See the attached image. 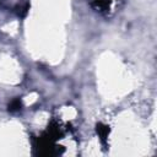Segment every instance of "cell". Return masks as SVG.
Instances as JSON below:
<instances>
[{
	"mask_svg": "<svg viewBox=\"0 0 157 157\" xmlns=\"http://www.w3.org/2000/svg\"><path fill=\"white\" fill-rule=\"evenodd\" d=\"M20 107H21V102H20V100H15L9 104V109L10 110H17V109H20Z\"/></svg>",
	"mask_w": 157,
	"mask_h": 157,
	"instance_id": "obj_1",
	"label": "cell"
}]
</instances>
